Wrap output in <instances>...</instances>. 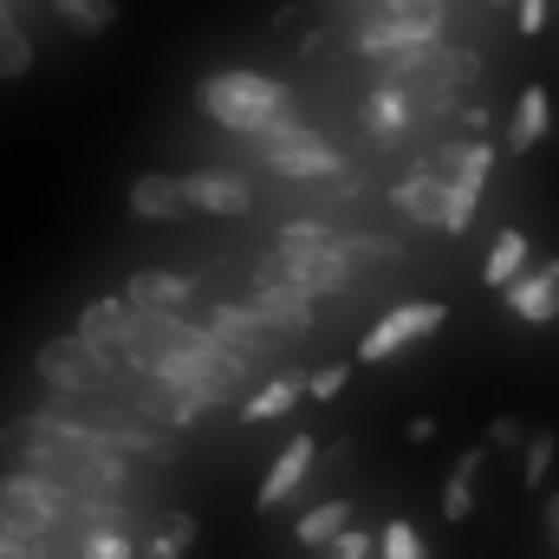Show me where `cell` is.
Masks as SVG:
<instances>
[{
    "label": "cell",
    "mask_w": 559,
    "mask_h": 559,
    "mask_svg": "<svg viewBox=\"0 0 559 559\" xmlns=\"http://www.w3.org/2000/svg\"><path fill=\"white\" fill-rule=\"evenodd\" d=\"M436 436V417H411V442H429Z\"/></svg>",
    "instance_id": "obj_36"
},
{
    "label": "cell",
    "mask_w": 559,
    "mask_h": 559,
    "mask_svg": "<svg viewBox=\"0 0 559 559\" xmlns=\"http://www.w3.org/2000/svg\"><path fill=\"white\" fill-rule=\"evenodd\" d=\"M411 111H417V98H411L397 79H384V85L365 98V124H371V138H378V143L404 138V131H411Z\"/></svg>",
    "instance_id": "obj_15"
},
{
    "label": "cell",
    "mask_w": 559,
    "mask_h": 559,
    "mask_svg": "<svg viewBox=\"0 0 559 559\" xmlns=\"http://www.w3.org/2000/svg\"><path fill=\"white\" fill-rule=\"evenodd\" d=\"M312 462H319V442H312V436H293V442L274 455L267 481H261V508H280V501H286V495L312 475Z\"/></svg>",
    "instance_id": "obj_14"
},
{
    "label": "cell",
    "mask_w": 559,
    "mask_h": 559,
    "mask_svg": "<svg viewBox=\"0 0 559 559\" xmlns=\"http://www.w3.org/2000/svg\"><path fill=\"white\" fill-rule=\"evenodd\" d=\"M131 215H138V222H182V215H189L182 176H163V169L138 176V182H131Z\"/></svg>",
    "instance_id": "obj_12"
},
{
    "label": "cell",
    "mask_w": 559,
    "mask_h": 559,
    "mask_svg": "<svg viewBox=\"0 0 559 559\" xmlns=\"http://www.w3.org/2000/svg\"><path fill=\"white\" fill-rule=\"evenodd\" d=\"M52 13L79 33V39H98L118 26V0H52Z\"/></svg>",
    "instance_id": "obj_21"
},
{
    "label": "cell",
    "mask_w": 559,
    "mask_h": 559,
    "mask_svg": "<svg viewBox=\"0 0 559 559\" xmlns=\"http://www.w3.org/2000/svg\"><path fill=\"white\" fill-rule=\"evenodd\" d=\"M59 514H66V488H52L46 475H33V468L0 475V527H7V534H20V540H46Z\"/></svg>",
    "instance_id": "obj_5"
},
{
    "label": "cell",
    "mask_w": 559,
    "mask_h": 559,
    "mask_svg": "<svg viewBox=\"0 0 559 559\" xmlns=\"http://www.w3.org/2000/svg\"><path fill=\"white\" fill-rule=\"evenodd\" d=\"M33 365H39V378H46L59 397H92V391H105V378H111V358H105V345H92V338H79V332H66V338H46Z\"/></svg>",
    "instance_id": "obj_4"
},
{
    "label": "cell",
    "mask_w": 559,
    "mask_h": 559,
    "mask_svg": "<svg viewBox=\"0 0 559 559\" xmlns=\"http://www.w3.org/2000/svg\"><path fill=\"white\" fill-rule=\"evenodd\" d=\"M105 436H92V429H79L72 417H20L0 429V455H13V462H79V455H92Z\"/></svg>",
    "instance_id": "obj_2"
},
{
    "label": "cell",
    "mask_w": 559,
    "mask_h": 559,
    "mask_svg": "<svg viewBox=\"0 0 559 559\" xmlns=\"http://www.w3.org/2000/svg\"><path fill=\"white\" fill-rule=\"evenodd\" d=\"M33 72V39L0 13V79H26Z\"/></svg>",
    "instance_id": "obj_24"
},
{
    "label": "cell",
    "mask_w": 559,
    "mask_h": 559,
    "mask_svg": "<svg viewBox=\"0 0 559 559\" xmlns=\"http://www.w3.org/2000/svg\"><path fill=\"white\" fill-rule=\"evenodd\" d=\"M554 429H540V436H527V462H521V481H527V488H540V481H547V468H554Z\"/></svg>",
    "instance_id": "obj_28"
},
{
    "label": "cell",
    "mask_w": 559,
    "mask_h": 559,
    "mask_svg": "<svg viewBox=\"0 0 559 559\" xmlns=\"http://www.w3.org/2000/svg\"><path fill=\"white\" fill-rule=\"evenodd\" d=\"M345 378H352V365H325V371H312V378H306V397H319V404H325V397H338V391H345Z\"/></svg>",
    "instance_id": "obj_31"
},
{
    "label": "cell",
    "mask_w": 559,
    "mask_h": 559,
    "mask_svg": "<svg viewBox=\"0 0 559 559\" xmlns=\"http://www.w3.org/2000/svg\"><path fill=\"white\" fill-rule=\"evenodd\" d=\"M547 534H554V554H559V495H547Z\"/></svg>",
    "instance_id": "obj_37"
},
{
    "label": "cell",
    "mask_w": 559,
    "mask_h": 559,
    "mask_svg": "<svg viewBox=\"0 0 559 559\" xmlns=\"http://www.w3.org/2000/svg\"><path fill=\"white\" fill-rule=\"evenodd\" d=\"M195 105L222 124V131H235V138H261L267 124H280L286 111H293V92L267 79V72H241V66H228V72H209L202 85H195Z\"/></svg>",
    "instance_id": "obj_1"
},
{
    "label": "cell",
    "mask_w": 559,
    "mask_h": 559,
    "mask_svg": "<svg viewBox=\"0 0 559 559\" xmlns=\"http://www.w3.org/2000/svg\"><path fill=\"white\" fill-rule=\"evenodd\" d=\"M378 554L384 559H429V547H423V534L411 527V521H391L384 540H378Z\"/></svg>",
    "instance_id": "obj_26"
},
{
    "label": "cell",
    "mask_w": 559,
    "mask_h": 559,
    "mask_svg": "<svg viewBox=\"0 0 559 559\" xmlns=\"http://www.w3.org/2000/svg\"><path fill=\"white\" fill-rule=\"evenodd\" d=\"M345 527H352V501H319V508L299 514V547H325V540H338Z\"/></svg>",
    "instance_id": "obj_22"
},
{
    "label": "cell",
    "mask_w": 559,
    "mask_h": 559,
    "mask_svg": "<svg viewBox=\"0 0 559 559\" xmlns=\"http://www.w3.org/2000/svg\"><path fill=\"white\" fill-rule=\"evenodd\" d=\"M131 312H138L131 299H92V306L79 312V325H72V332H79V338H92V345H105V352H118V345H124V332H131Z\"/></svg>",
    "instance_id": "obj_17"
},
{
    "label": "cell",
    "mask_w": 559,
    "mask_h": 559,
    "mask_svg": "<svg viewBox=\"0 0 559 559\" xmlns=\"http://www.w3.org/2000/svg\"><path fill=\"white\" fill-rule=\"evenodd\" d=\"M547 20H554V0H521V20L514 26L534 39V33H547Z\"/></svg>",
    "instance_id": "obj_33"
},
{
    "label": "cell",
    "mask_w": 559,
    "mask_h": 559,
    "mask_svg": "<svg viewBox=\"0 0 559 559\" xmlns=\"http://www.w3.org/2000/svg\"><path fill=\"white\" fill-rule=\"evenodd\" d=\"M261 280L306 286L312 299H319V293H345V286H352V254H345V241H338V248H280V254H267Z\"/></svg>",
    "instance_id": "obj_7"
},
{
    "label": "cell",
    "mask_w": 559,
    "mask_h": 559,
    "mask_svg": "<svg viewBox=\"0 0 559 559\" xmlns=\"http://www.w3.org/2000/svg\"><path fill=\"white\" fill-rule=\"evenodd\" d=\"M508 312H514V319H527V325L559 319V261H547L540 274L514 280V286H508Z\"/></svg>",
    "instance_id": "obj_13"
},
{
    "label": "cell",
    "mask_w": 559,
    "mask_h": 559,
    "mask_svg": "<svg viewBox=\"0 0 559 559\" xmlns=\"http://www.w3.org/2000/svg\"><path fill=\"white\" fill-rule=\"evenodd\" d=\"M547 124H554V98H547V85H527L521 105H514V124H508V150L527 156L534 143L547 138Z\"/></svg>",
    "instance_id": "obj_18"
},
{
    "label": "cell",
    "mask_w": 559,
    "mask_h": 559,
    "mask_svg": "<svg viewBox=\"0 0 559 559\" xmlns=\"http://www.w3.org/2000/svg\"><path fill=\"white\" fill-rule=\"evenodd\" d=\"M189 540H195V521H189V514H169V521H163V534H156L138 559H182V554H189Z\"/></svg>",
    "instance_id": "obj_25"
},
{
    "label": "cell",
    "mask_w": 559,
    "mask_h": 559,
    "mask_svg": "<svg viewBox=\"0 0 559 559\" xmlns=\"http://www.w3.org/2000/svg\"><path fill=\"white\" fill-rule=\"evenodd\" d=\"M85 559H138V547L118 534V521H105V527H92V540H85Z\"/></svg>",
    "instance_id": "obj_29"
},
{
    "label": "cell",
    "mask_w": 559,
    "mask_h": 559,
    "mask_svg": "<svg viewBox=\"0 0 559 559\" xmlns=\"http://www.w3.org/2000/svg\"><path fill=\"white\" fill-rule=\"evenodd\" d=\"M202 325H209V338H215V345H228L235 358H267L280 338H286V332L267 325L254 306H209V319H202Z\"/></svg>",
    "instance_id": "obj_8"
},
{
    "label": "cell",
    "mask_w": 559,
    "mask_h": 559,
    "mask_svg": "<svg viewBox=\"0 0 559 559\" xmlns=\"http://www.w3.org/2000/svg\"><path fill=\"white\" fill-rule=\"evenodd\" d=\"M345 254H352V267H358V261H397L404 248L384 241V235H345Z\"/></svg>",
    "instance_id": "obj_30"
},
{
    "label": "cell",
    "mask_w": 559,
    "mask_h": 559,
    "mask_svg": "<svg viewBox=\"0 0 559 559\" xmlns=\"http://www.w3.org/2000/svg\"><path fill=\"white\" fill-rule=\"evenodd\" d=\"M182 189H189V209H202V215H248L254 209V189L241 169H195V176H182Z\"/></svg>",
    "instance_id": "obj_9"
},
{
    "label": "cell",
    "mask_w": 559,
    "mask_h": 559,
    "mask_svg": "<svg viewBox=\"0 0 559 559\" xmlns=\"http://www.w3.org/2000/svg\"><path fill=\"white\" fill-rule=\"evenodd\" d=\"M124 299H131V306H156V312H176V306H189V299H195V280L143 267V274L124 280Z\"/></svg>",
    "instance_id": "obj_16"
},
{
    "label": "cell",
    "mask_w": 559,
    "mask_h": 559,
    "mask_svg": "<svg viewBox=\"0 0 559 559\" xmlns=\"http://www.w3.org/2000/svg\"><path fill=\"white\" fill-rule=\"evenodd\" d=\"M345 235L338 228H325V222H286L280 228V248H338Z\"/></svg>",
    "instance_id": "obj_27"
},
{
    "label": "cell",
    "mask_w": 559,
    "mask_h": 559,
    "mask_svg": "<svg viewBox=\"0 0 559 559\" xmlns=\"http://www.w3.org/2000/svg\"><path fill=\"white\" fill-rule=\"evenodd\" d=\"M554 7H559V0H554Z\"/></svg>",
    "instance_id": "obj_38"
},
{
    "label": "cell",
    "mask_w": 559,
    "mask_h": 559,
    "mask_svg": "<svg viewBox=\"0 0 559 559\" xmlns=\"http://www.w3.org/2000/svg\"><path fill=\"white\" fill-rule=\"evenodd\" d=\"M488 449H527V429L514 417H495L488 423Z\"/></svg>",
    "instance_id": "obj_32"
},
{
    "label": "cell",
    "mask_w": 559,
    "mask_h": 559,
    "mask_svg": "<svg viewBox=\"0 0 559 559\" xmlns=\"http://www.w3.org/2000/svg\"><path fill=\"white\" fill-rule=\"evenodd\" d=\"M254 143H261V163L280 169V176H293V182H299V176H345V156L319 138V131H306L293 111H286L280 124H267Z\"/></svg>",
    "instance_id": "obj_3"
},
{
    "label": "cell",
    "mask_w": 559,
    "mask_h": 559,
    "mask_svg": "<svg viewBox=\"0 0 559 559\" xmlns=\"http://www.w3.org/2000/svg\"><path fill=\"white\" fill-rule=\"evenodd\" d=\"M267 325H280L286 338L312 325V293L306 286H286V280H254V299H248Z\"/></svg>",
    "instance_id": "obj_11"
},
{
    "label": "cell",
    "mask_w": 559,
    "mask_h": 559,
    "mask_svg": "<svg viewBox=\"0 0 559 559\" xmlns=\"http://www.w3.org/2000/svg\"><path fill=\"white\" fill-rule=\"evenodd\" d=\"M521 274H527V235H521V228H501V235H495V248H488V261H481V280L508 293Z\"/></svg>",
    "instance_id": "obj_19"
},
{
    "label": "cell",
    "mask_w": 559,
    "mask_h": 559,
    "mask_svg": "<svg viewBox=\"0 0 559 559\" xmlns=\"http://www.w3.org/2000/svg\"><path fill=\"white\" fill-rule=\"evenodd\" d=\"M0 559H39V540H20V534L0 527Z\"/></svg>",
    "instance_id": "obj_35"
},
{
    "label": "cell",
    "mask_w": 559,
    "mask_h": 559,
    "mask_svg": "<svg viewBox=\"0 0 559 559\" xmlns=\"http://www.w3.org/2000/svg\"><path fill=\"white\" fill-rule=\"evenodd\" d=\"M481 462H488V449H468V455L455 462V475H449V488H442V521H468V514H475V475H481Z\"/></svg>",
    "instance_id": "obj_20"
},
{
    "label": "cell",
    "mask_w": 559,
    "mask_h": 559,
    "mask_svg": "<svg viewBox=\"0 0 559 559\" xmlns=\"http://www.w3.org/2000/svg\"><path fill=\"white\" fill-rule=\"evenodd\" d=\"M299 397H306V384H299V378H274V384H261V391L248 397L241 423H274V417H286Z\"/></svg>",
    "instance_id": "obj_23"
},
{
    "label": "cell",
    "mask_w": 559,
    "mask_h": 559,
    "mask_svg": "<svg viewBox=\"0 0 559 559\" xmlns=\"http://www.w3.org/2000/svg\"><path fill=\"white\" fill-rule=\"evenodd\" d=\"M391 202H397V215H411V222H423V228H442L449 182H442V169H436V163H417L404 182H391Z\"/></svg>",
    "instance_id": "obj_10"
},
{
    "label": "cell",
    "mask_w": 559,
    "mask_h": 559,
    "mask_svg": "<svg viewBox=\"0 0 559 559\" xmlns=\"http://www.w3.org/2000/svg\"><path fill=\"white\" fill-rule=\"evenodd\" d=\"M365 554H371V540H365V534H352V527L332 540V559H365Z\"/></svg>",
    "instance_id": "obj_34"
},
{
    "label": "cell",
    "mask_w": 559,
    "mask_h": 559,
    "mask_svg": "<svg viewBox=\"0 0 559 559\" xmlns=\"http://www.w3.org/2000/svg\"><path fill=\"white\" fill-rule=\"evenodd\" d=\"M442 319H449V306H442V299H404V306H391V312L358 338V365H384V358H397L404 345L429 338Z\"/></svg>",
    "instance_id": "obj_6"
}]
</instances>
